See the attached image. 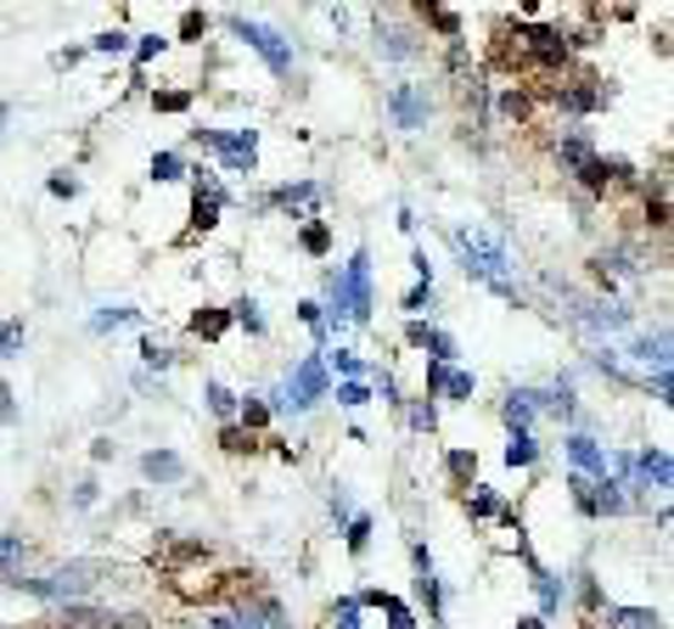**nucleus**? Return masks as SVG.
Instances as JSON below:
<instances>
[{
	"instance_id": "obj_31",
	"label": "nucleus",
	"mask_w": 674,
	"mask_h": 629,
	"mask_svg": "<svg viewBox=\"0 0 674 629\" xmlns=\"http://www.w3.org/2000/svg\"><path fill=\"white\" fill-rule=\"evenodd\" d=\"M124 321H135V310H108V315H96L91 326H96V332H113V326H124Z\"/></svg>"
},
{
	"instance_id": "obj_6",
	"label": "nucleus",
	"mask_w": 674,
	"mask_h": 629,
	"mask_svg": "<svg viewBox=\"0 0 674 629\" xmlns=\"http://www.w3.org/2000/svg\"><path fill=\"white\" fill-rule=\"evenodd\" d=\"M219 209H225V186H219L214 174H203V169H197V192H192V225H197V231H214V225H219Z\"/></svg>"
},
{
	"instance_id": "obj_11",
	"label": "nucleus",
	"mask_w": 674,
	"mask_h": 629,
	"mask_svg": "<svg viewBox=\"0 0 674 629\" xmlns=\"http://www.w3.org/2000/svg\"><path fill=\"white\" fill-rule=\"evenodd\" d=\"M410 343H416V348H428L439 366H450V359H456V337H450V332H433V326H421V321H410Z\"/></svg>"
},
{
	"instance_id": "obj_24",
	"label": "nucleus",
	"mask_w": 674,
	"mask_h": 629,
	"mask_svg": "<svg viewBox=\"0 0 674 629\" xmlns=\"http://www.w3.org/2000/svg\"><path fill=\"white\" fill-rule=\"evenodd\" d=\"M91 45H96V51H108V57H119V51H130V34H124V29H108V34H96Z\"/></svg>"
},
{
	"instance_id": "obj_12",
	"label": "nucleus",
	"mask_w": 674,
	"mask_h": 629,
	"mask_svg": "<svg viewBox=\"0 0 674 629\" xmlns=\"http://www.w3.org/2000/svg\"><path fill=\"white\" fill-rule=\"evenodd\" d=\"M630 359H641V366H657V372H668V332H641V337H630Z\"/></svg>"
},
{
	"instance_id": "obj_9",
	"label": "nucleus",
	"mask_w": 674,
	"mask_h": 629,
	"mask_svg": "<svg viewBox=\"0 0 674 629\" xmlns=\"http://www.w3.org/2000/svg\"><path fill=\"white\" fill-rule=\"evenodd\" d=\"M579 326L590 337H613V332H630V310L624 304H584L579 310Z\"/></svg>"
},
{
	"instance_id": "obj_13",
	"label": "nucleus",
	"mask_w": 674,
	"mask_h": 629,
	"mask_svg": "<svg viewBox=\"0 0 674 629\" xmlns=\"http://www.w3.org/2000/svg\"><path fill=\"white\" fill-rule=\"evenodd\" d=\"M141 473H146L152 484H175V478H186V461L168 456V449H146V456H141Z\"/></svg>"
},
{
	"instance_id": "obj_15",
	"label": "nucleus",
	"mask_w": 674,
	"mask_h": 629,
	"mask_svg": "<svg viewBox=\"0 0 674 629\" xmlns=\"http://www.w3.org/2000/svg\"><path fill=\"white\" fill-rule=\"evenodd\" d=\"M540 461V444L529 438V433H512L506 438V467H534Z\"/></svg>"
},
{
	"instance_id": "obj_27",
	"label": "nucleus",
	"mask_w": 674,
	"mask_h": 629,
	"mask_svg": "<svg viewBox=\"0 0 674 629\" xmlns=\"http://www.w3.org/2000/svg\"><path fill=\"white\" fill-rule=\"evenodd\" d=\"M337 629H360V601H355V596L337 601Z\"/></svg>"
},
{
	"instance_id": "obj_37",
	"label": "nucleus",
	"mask_w": 674,
	"mask_h": 629,
	"mask_svg": "<svg viewBox=\"0 0 674 629\" xmlns=\"http://www.w3.org/2000/svg\"><path fill=\"white\" fill-rule=\"evenodd\" d=\"M0 562L18 568V562H23V539H0Z\"/></svg>"
},
{
	"instance_id": "obj_19",
	"label": "nucleus",
	"mask_w": 674,
	"mask_h": 629,
	"mask_svg": "<svg viewBox=\"0 0 674 629\" xmlns=\"http://www.w3.org/2000/svg\"><path fill=\"white\" fill-rule=\"evenodd\" d=\"M377 51H382V57H410L416 45H410L405 29H377Z\"/></svg>"
},
{
	"instance_id": "obj_42",
	"label": "nucleus",
	"mask_w": 674,
	"mask_h": 629,
	"mask_svg": "<svg viewBox=\"0 0 674 629\" xmlns=\"http://www.w3.org/2000/svg\"><path fill=\"white\" fill-rule=\"evenodd\" d=\"M203 29H208V18H203V12H186V40H197Z\"/></svg>"
},
{
	"instance_id": "obj_17",
	"label": "nucleus",
	"mask_w": 674,
	"mask_h": 629,
	"mask_svg": "<svg viewBox=\"0 0 674 629\" xmlns=\"http://www.w3.org/2000/svg\"><path fill=\"white\" fill-rule=\"evenodd\" d=\"M276 203L282 209H309V203H320V186H315V180H298V186H282L276 192Z\"/></svg>"
},
{
	"instance_id": "obj_43",
	"label": "nucleus",
	"mask_w": 674,
	"mask_h": 629,
	"mask_svg": "<svg viewBox=\"0 0 674 629\" xmlns=\"http://www.w3.org/2000/svg\"><path fill=\"white\" fill-rule=\"evenodd\" d=\"M7 119H12V108H7V102H0V135H7Z\"/></svg>"
},
{
	"instance_id": "obj_22",
	"label": "nucleus",
	"mask_w": 674,
	"mask_h": 629,
	"mask_svg": "<svg viewBox=\"0 0 674 629\" xmlns=\"http://www.w3.org/2000/svg\"><path fill=\"white\" fill-rule=\"evenodd\" d=\"M203 394H208V410H214V416H231V410H236V394H231L225 383H208Z\"/></svg>"
},
{
	"instance_id": "obj_34",
	"label": "nucleus",
	"mask_w": 674,
	"mask_h": 629,
	"mask_svg": "<svg viewBox=\"0 0 674 629\" xmlns=\"http://www.w3.org/2000/svg\"><path fill=\"white\" fill-rule=\"evenodd\" d=\"M219 444H225V449H231V456H242V449H247V444H253V438H247V433H242V427H225V433H219Z\"/></svg>"
},
{
	"instance_id": "obj_25",
	"label": "nucleus",
	"mask_w": 674,
	"mask_h": 629,
	"mask_svg": "<svg viewBox=\"0 0 674 629\" xmlns=\"http://www.w3.org/2000/svg\"><path fill=\"white\" fill-rule=\"evenodd\" d=\"M225 326H231V315H219V310H208V315H197V321H192V332H203V337H219Z\"/></svg>"
},
{
	"instance_id": "obj_18",
	"label": "nucleus",
	"mask_w": 674,
	"mask_h": 629,
	"mask_svg": "<svg viewBox=\"0 0 674 629\" xmlns=\"http://www.w3.org/2000/svg\"><path fill=\"white\" fill-rule=\"evenodd\" d=\"M208 629H282V623H259L253 612H214Z\"/></svg>"
},
{
	"instance_id": "obj_8",
	"label": "nucleus",
	"mask_w": 674,
	"mask_h": 629,
	"mask_svg": "<svg viewBox=\"0 0 674 629\" xmlns=\"http://www.w3.org/2000/svg\"><path fill=\"white\" fill-rule=\"evenodd\" d=\"M428 394L461 405V399L478 394V377H472V372H456V366H439V359H433V366H428Z\"/></svg>"
},
{
	"instance_id": "obj_26",
	"label": "nucleus",
	"mask_w": 674,
	"mask_h": 629,
	"mask_svg": "<svg viewBox=\"0 0 674 629\" xmlns=\"http://www.w3.org/2000/svg\"><path fill=\"white\" fill-rule=\"evenodd\" d=\"M163 45H168L163 34H141V40H135V62H152V57H163Z\"/></svg>"
},
{
	"instance_id": "obj_33",
	"label": "nucleus",
	"mask_w": 674,
	"mask_h": 629,
	"mask_svg": "<svg viewBox=\"0 0 674 629\" xmlns=\"http://www.w3.org/2000/svg\"><path fill=\"white\" fill-rule=\"evenodd\" d=\"M331 366L344 372V377H360V372H366V366H360V359H355L349 348H337V354H331Z\"/></svg>"
},
{
	"instance_id": "obj_28",
	"label": "nucleus",
	"mask_w": 674,
	"mask_h": 629,
	"mask_svg": "<svg viewBox=\"0 0 674 629\" xmlns=\"http://www.w3.org/2000/svg\"><path fill=\"white\" fill-rule=\"evenodd\" d=\"M186 102H192L186 90H163V97H152V108H157V113H181Z\"/></svg>"
},
{
	"instance_id": "obj_35",
	"label": "nucleus",
	"mask_w": 674,
	"mask_h": 629,
	"mask_svg": "<svg viewBox=\"0 0 674 629\" xmlns=\"http://www.w3.org/2000/svg\"><path fill=\"white\" fill-rule=\"evenodd\" d=\"M51 197H79V180L73 174H51Z\"/></svg>"
},
{
	"instance_id": "obj_21",
	"label": "nucleus",
	"mask_w": 674,
	"mask_h": 629,
	"mask_svg": "<svg viewBox=\"0 0 674 629\" xmlns=\"http://www.w3.org/2000/svg\"><path fill=\"white\" fill-rule=\"evenodd\" d=\"M181 174H186V163H181L175 152H157V158H152V180H181Z\"/></svg>"
},
{
	"instance_id": "obj_16",
	"label": "nucleus",
	"mask_w": 674,
	"mask_h": 629,
	"mask_svg": "<svg viewBox=\"0 0 674 629\" xmlns=\"http://www.w3.org/2000/svg\"><path fill=\"white\" fill-rule=\"evenodd\" d=\"M607 618H613V629H657V623H663V618L646 612V607H613Z\"/></svg>"
},
{
	"instance_id": "obj_14",
	"label": "nucleus",
	"mask_w": 674,
	"mask_h": 629,
	"mask_svg": "<svg viewBox=\"0 0 674 629\" xmlns=\"http://www.w3.org/2000/svg\"><path fill=\"white\" fill-rule=\"evenodd\" d=\"M366 601L388 612V629H416V618H410V607H405L399 596H388V590H366Z\"/></svg>"
},
{
	"instance_id": "obj_23",
	"label": "nucleus",
	"mask_w": 674,
	"mask_h": 629,
	"mask_svg": "<svg viewBox=\"0 0 674 629\" xmlns=\"http://www.w3.org/2000/svg\"><path fill=\"white\" fill-rule=\"evenodd\" d=\"M337 405L360 410V405H371V388H366V383H337Z\"/></svg>"
},
{
	"instance_id": "obj_3",
	"label": "nucleus",
	"mask_w": 674,
	"mask_h": 629,
	"mask_svg": "<svg viewBox=\"0 0 674 629\" xmlns=\"http://www.w3.org/2000/svg\"><path fill=\"white\" fill-rule=\"evenodd\" d=\"M225 23H231V34H236L242 45H253V51L265 57V68H270L276 79H287V73H293V45H287V40H282L276 29H265V23H253V18H236V12H231Z\"/></svg>"
},
{
	"instance_id": "obj_2",
	"label": "nucleus",
	"mask_w": 674,
	"mask_h": 629,
	"mask_svg": "<svg viewBox=\"0 0 674 629\" xmlns=\"http://www.w3.org/2000/svg\"><path fill=\"white\" fill-rule=\"evenodd\" d=\"M450 242L461 247V258H467V276H478V282H489L494 293H506L512 298V287H506V247L500 242H489V236H478V231H467V225H456L450 231Z\"/></svg>"
},
{
	"instance_id": "obj_32",
	"label": "nucleus",
	"mask_w": 674,
	"mask_h": 629,
	"mask_svg": "<svg viewBox=\"0 0 674 629\" xmlns=\"http://www.w3.org/2000/svg\"><path fill=\"white\" fill-rule=\"evenodd\" d=\"M18 348H23V326H0V354L12 359Z\"/></svg>"
},
{
	"instance_id": "obj_5",
	"label": "nucleus",
	"mask_w": 674,
	"mask_h": 629,
	"mask_svg": "<svg viewBox=\"0 0 674 629\" xmlns=\"http://www.w3.org/2000/svg\"><path fill=\"white\" fill-rule=\"evenodd\" d=\"M203 146L225 152L231 169H253V152H259V130H192Z\"/></svg>"
},
{
	"instance_id": "obj_29",
	"label": "nucleus",
	"mask_w": 674,
	"mask_h": 629,
	"mask_svg": "<svg viewBox=\"0 0 674 629\" xmlns=\"http://www.w3.org/2000/svg\"><path fill=\"white\" fill-rule=\"evenodd\" d=\"M366 539H371V517H355V523H349V551H355V557L366 551Z\"/></svg>"
},
{
	"instance_id": "obj_4",
	"label": "nucleus",
	"mask_w": 674,
	"mask_h": 629,
	"mask_svg": "<svg viewBox=\"0 0 674 629\" xmlns=\"http://www.w3.org/2000/svg\"><path fill=\"white\" fill-rule=\"evenodd\" d=\"M315 399H326V359H304V366L276 388V410H309Z\"/></svg>"
},
{
	"instance_id": "obj_20",
	"label": "nucleus",
	"mask_w": 674,
	"mask_h": 629,
	"mask_svg": "<svg viewBox=\"0 0 674 629\" xmlns=\"http://www.w3.org/2000/svg\"><path fill=\"white\" fill-rule=\"evenodd\" d=\"M231 321H236V326H247V332H253V337H259V332H265V315H259V304H253V298H242V304H236V315H231Z\"/></svg>"
},
{
	"instance_id": "obj_38",
	"label": "nucleus",
	"mask_w": 674,
	"mask_h": 629,
	"mask_svg": "<svg viewBox=\"0 0 674 629\" xmlns=\"http://www.w3.org/2000/svg\"><path fill=\"white\" fill-rule=\"evenodd\" d=\"M304 247H309V253H326V225H309V231H304Z\"/></svg>"
},
{
	"instance_id": "obj_40",
	"label": "nucleus",
	"mask_w": 674,
	"mask_h": 629,
	"mask_svg": "<svg viewBox=\"0 0 674 629\" xmlns=\"http://www.w3.org/2000/svg\"><path fill=\"white\" fill-rule=\"evenodd\" d=\"M73 506H96V484H91V478H84V484L73 489Z\"/></svg>"
},
{
	"instance_id": "obj_10",
	"label": "nucleus",
	"mask_w": 674,
	"mask_h": 629,
	"mask_svg": "<svg viewBox=\"0 0 674 629\" xmlns=\"http://www.w3.org/2000/svg\"><path fill=\"white\" fill-rule=\"evenodd\" d=\"M568 456H573L579 478H590V484H602V478H607V456H602V444H596V438L573 433V438H568Z\"/></svg>"
},
{
	"instance_id": "obj_30",
	"label": "nucleus",
	"mask_w": 674,
	"mask_h": 629,
	"mask_svg": "<svg viewBox=\"0 0 674 629\" xmlns=\"http://www.w3.org/2000/svg\"><path fill=\"white\" fill-rule=\"evenodd\" d=\"M242 422H247V427H265V422H270V405H259V399H247V405H242Z\"/></svg>"
},
{
	"instance_id": "obj_1",
	"label": "nucleus",
	"mask_w": 674,
	"mask_h": 629,
	"mask_svg": "<svg viewBox=\"0 0 674 629\" xmlns=\"http://www.w3.org/2000/svg\"><path fill=\"white\" fill-rule=\"evenodd\" d=\"M331 321L344 326V321H371V258H366V247L349 258V270L331 282Z\"/></svg>"
},
{
	"instance_id": "obj_7",
	"label": "nucleus",
	"mask_w": 674,
	"mask_h": 629,
	"mask_svg": "<svg viewBox=\"0 0 674 629\" xmlns=\"http://www.w3.org/2000/svg\"><path fill=\"white\" fill-rule=\"evenodd\" d=\"M388 108H394V119H399V130H421L428 124V84H399L394 97H388Z\"/></svg>"
},
{
	"instance_id": "obj_41",
	"label": "nucleus",
	"mask_w": 674,
	"mask_h": 629,
	"mask_svg": "<svg viewBox=\"0 0 674 629\" xmlns=\"http://www.w3.org/2000/svg\"><path fill=\"white\" fill-rule=\"evenodd\" d=\"M0 422H18V410H12V388L0 383Z\"/></svg>"
},
{
	"instance_id": "obj_36",
	"label": "nucleus",
	"mask_w": 674,
	"mask_h": 629,
	"mask_svg": "<svg viewBox=\"0 0 674 629\" xmlns=\"http://www.w3.org/2000/svg\"><path fill=\"white\" fill-rule=\"evenodd\" d=\"M141 359H146V366H168V359H175V354H168V348H157V343H141Z\"/></svg>"
},
{
	"instance_id": "obj_39",
	"label": "nucleus",
	"mask_w": 674,
	"mask_h": 629,
	"mask_svg": "<svg viewBox=\"0 0 674 629\" xmlns=\"http://www.w3.org/2000/svg\"><path fill=\"white\" fill-rule=\"evenodd\" d=\"M410 422H416L421 433H433V405H416V410H410Z\"/></svg>"
},
{
	"instance_id": "obj_44",
	"label": "nucleus",
	"mask_w": 674,
	"mask_h": 629,
	"mask_svg": "<svg viewBox=\"0 0 674 629\" xmlns=\"http://www.w3.org/2000/svg\"><path fill=\"white\" fill-rule=\"evenodd\" d=\"M518 629H545V623L540 618H518Z\"/></svg>"
}]
</instances>
